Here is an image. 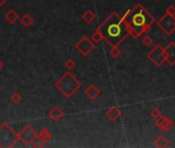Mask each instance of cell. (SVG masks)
<instances>
[{"mask_svg":"<svg viewBox=\"0 0 175 148\" xmlns=\"http://www.w3.org/2000/svg\"><path fill=\"white\" fill-rule=\"evenodd\" d=\"M130 22L136 32H140L149 23V16L143 9L134 10L130 17Z\"/></svg>","mask_w":175,"mask_h":148,"instance_id":"cell-3","label":"cell"},{"mask_svg":"<svg viewBox=\"0 0 175 148\" xmlns=\"http://www.w3.org/2000/svg\"><path fill=\"white\" fill-rule=\"evenodd\" d=\"M2 67H3V64H2V62L0 61V70H1V68H2Z\"/></svg>","mask_w":175,"mask_h":148,"instance_id":"cell-9","label":"cell"},{"mask_svg":"<svg viewBox=\"0 0 175 148\" xmlns=\"http://www.w3.org/2000/svg\"><path fill=\"white\" fill-rule=\"evenodd\" d=\"M20 100H21V96L19 95V93H17V91H16V93L12 96V101L15 104H18L20 102Z\"/></svg>","mask_w":175,"mask_h":148,"instance_id":"cell-7","label":"cell"},{"mask_svg":"<svg viewBox=\"0 0 175 148\" xmlns=\"http://www.w3.org/2000/svg\"><path fill=\"white\" fill-rule=\"evenodd\" d=\"M103 36L107 38V40L112 44L118 43L127 34L126 27L118 20L111 19L104 25L101 29Z\"/></svg>","mask_w":175,"mask_h":148,"instance_id":"cell-1","label":"cell"},{"mask_svg":"<svg viewBox=\"0 0 175 148\" xmlns=\"http://www.w3.org/2000/svg\"><path fill=\"white\" fill-rule=\"evenodd\" d=\"M20 137L8 123L0 126V147H12Z\"/></svg>","mask_w":175,"mask_h":148,"instance_id":"cell-2","label":"cell"},{"mask_svg":"<svg viewBox=\"0 0 175 148\" xmlns=\"http://www.w3.org/2000/svg\"><path fill=\"white\" fill-rule=\"evenodd\" d=\"M6 1H8V0H0V7H1V6L4 4Z\"/></svg>","mask_w":175,"mask_h":148,"instance_id":"cell-8","label":"cell"},{"mask_svg":"<svg viewBox=\"0 0 175 148\" xmlns=\"http://www.w3.org/2000/svg\"><path fill=\"white\" fill-rule=\"evenodd\" d=\"M31 131H32V129L29 128V126H26V128L24 129V131L22 132V134L19 135V137L24 141V142L27 143L29 140H32L33 136H34L33 132H31Z\"/></svg>","mask_w":175,"mask_h":148,"instance_id":"cell-4","label":"cell"},{"mask_svg":"<svg viewBox=\"0 0 175 148\" xmlns=\"http://www.w3.org/2000/svg\"><path fill=\"white\" fill-rule=\"evenodd\" d=\"M29 20H32V19H31V17H29V16H27V15H26V16L24 17L21 21H22V23H23L24 26H25V27H28V26H29V25L31 24V21L29 22Z\"/></svg>","mask_w":175,"mask_h":148,"instance_id":"cell-6","label":"cell"},{"mask_svg":"<svg viewBox=\"0 0 175 148\" xmlns=\"http://www.w3.org/2000/svg\"><path fill=\"white\" fill-rule=\"evenodd\" d=\"M4 17H5V20L8 21V23L12 24V23L16 22L19 17H18V13L15 12V10H13V9H10V10H8V12L5 13Z\"/></svg>","mask_w":175,"mask_h":148,"instance_id":"cell-5","label":"cell"}]
</instances>
